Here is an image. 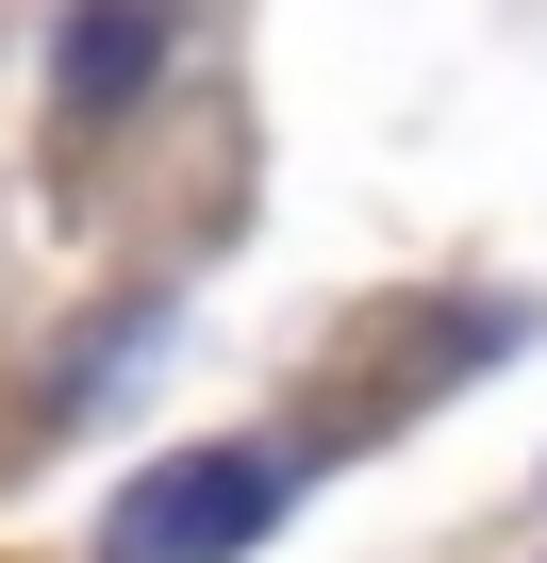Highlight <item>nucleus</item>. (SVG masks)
Returning a JSON list of instances; mask_svg holds the SVG:
<instances>
[{"instance_id":"obj_1","label":"nucleus","mask_w":547,"mask_h":563,"mask_svg":"<svg viewBox=\"0 0 547 563\" xmlns=\"http://www.w3.org/2000/svg\"><path fill=\"white\" fill-rule=\"evenodd\" d=\"M265 514H283V448H183V464H133V497L100 514V563H232Z\"/></svg>"},{"instance_id":"obj_2","label":"nucleus","mask_w":547,"mask_h":563,"mask_svg":"<svg viewBox=\"0 0 547 563\" xmlns=\"http://www.w3.org/2000/svg\"><path fill=\"white\" fill-rule=\"evenodd\" d=\"M133 51H150L133 0H84V18H67V84H84V100H133Z\"/></svg>"}]
</instances>
